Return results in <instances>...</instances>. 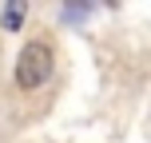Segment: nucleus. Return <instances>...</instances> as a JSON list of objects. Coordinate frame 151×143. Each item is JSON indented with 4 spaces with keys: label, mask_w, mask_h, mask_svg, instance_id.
<instances>
[{
    "label": "nucleus",
    "mask_w": 151,
    "mask_h": 143,
    "mask_svg": "<svg viewBox=\"0 0 151 143\" xmlns=\"http://www.w3.org/2000/svg\"><path fill=\"white\" fill-rule=\"evenodd\" d=\"M56 72V52L52 44H44V40H28V44L20 48V56H16V68H12V80L20 91H40L48 80H52Z\"/></svg>",
    "instance_id": "f257e3e1"
},
{
    "label": "nucleus",
    "mask_w": 151,
    "mask_h": 143,
    "mask_svg": "<svg viewBox=\"0 0 151 143\" xmlns=\"http://www.w3.org/2000/svg\"><path fill=\"white\" fill-rule=\"evenodd\" d=\"M24 20H28V4H24V0H8L4 12H0V28L4 32H20Z\"/></svg>",
    "instance_id": "f03ea898"
}]
</instances>
